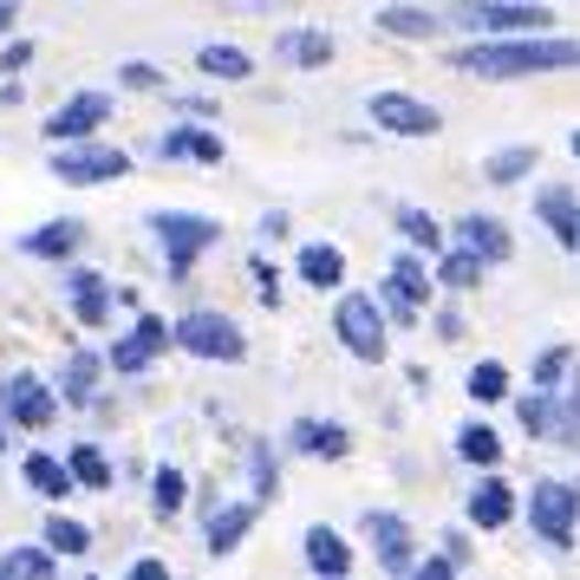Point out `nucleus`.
I'll return each instance as SVG.
<instances>
[{
    "label": "nucleus",
    "instance_id": "c85d7f7f",
    "mask_svg": "<svg viewBox=\"0 0 580 580\" xmlns=\"http://www.w3.org/2000/svg\"><path fill=\"white\" fill-rule=\"evenodd\" d=\"M163 150H170V157H203V163H222V138H210V131H176V138H163Z\"/></svg>",
    "mask_w": 580,
    "mask_h": 580
},
{
    "label": "nucleus",
    "instance_id": "c9c22d12",
    "mask_svg": "<svg viewBox=\"0 0 580 580\" xmlns=\"http://www.w3.org/2000/svg\"><path fill=\"white\" fill-rule=\"evenodd\" d=\"M92 378H98V359H73L66 365V398L85 405V398H92Z\"/></svg>",
    "mask_w": 580,
    "mask_h": 580
},
{
    "label": "nucleus",
    "instance_id": "f03ea898",
    "mask_svg": "<svg viewBox=\"0 0 580 580\" xmlns=\"http://www.w3.org/2000/svg\"><path fill=\"white\" fill-rule=\"evenodd\" d=\"M333 326H340V340H346V353L353 359H385V313L372 307V293H346L340 300V313H333Z\"/></svg>",
    "mask_w": 580,
    "mask_h": 580
},
{
    "label": "nucleus",
    "instance_id": "6e6552de",
    "mask_svg": "<svg viewBox=\"0 0 580 580\" xmlns=\"http://www.w3.org/2000/svg\"><path fill=\"white\" fill-rule=\"evenodd\" d=\"M157 235H163V248H170V268L183 275V268L216 241V222L210 216H157Z\"/></svg>",
    "mask_w": 580,
    "mask_h": 580
},
{
    "label": "nucleus",
    "instance_id": "79ce46f5",
    "mask_svg": "<svg viewBox=\"0 0 580 580\" xmlns=\"http://www.w3.org/2000/svg\"><path fill=\"white\" fill-rule=\"evenodd\" d=\"M125 85H157V66H144V60H131V66H125Z\"/></svg>",
    "mask_w": 580,
    "mask_h": 580
},
{
    "label": "nucleus",
    "instance_id": "58836bf2",
    "mask_svg": "<svg viewBox=\"0 0 580 580\" xmlns=\"http://www.w3.org/2000/svg\"><path fill=\"white\" fill-rule=\"evenodd\" d=\"M561 372H568V353H561V346H555V353H548V359H541V372H535V378H541V385H555V378H561Z\"/></svg>",
    "mask_w": 580,
    "mask_h": 580
},
{
    "label": "nucleus",
    "instance_id": "412c9836",
    "mask_svg": "<svg viewBox=\"0 0 580 580\" xmlns=\"http://www.w3.org/2000/svg\"><path fill=\"white\" fill-rule=\"evenodd\" d=\"M196 66H203L210 78H248V73H255V60H248L241 46H203V53H196Z\"/></svg>",
    "mask_w": 580,
    "mask_h": 580
},
{
    "label": "nucleus",
    "instance_id": "1a4fd4ad",
    "mask_svg": "<svg viewBox=\"0 0 580 580\" xmlns=\"http://www.w3.org/2000/svg\"><path fill=\"white\" fill-rule=\"evenodd\" d=\"M170 340H176V326H163L157 313H144V320H138V333L111 346V365H118V372H138V365H150L163 346H170Z\"/></svg>",
    "mask_w": 580,
    "mask_h": 580
},
{
    "label": "nucleus",
    "instance_id": "6ab92c4d",
    "mask_svg": "<svg viewBox=\"0 0 580 580\" xmlns=\"http://www.w3.org/2000/svg\"><path fill=\"white\" fill-rule=\"evenodd\" d=\"M248 522H255V508H248V503L216 508V515H210V548H216V555H228V548L248 535Z\"/></svg>",
    "mask_w": 580,
    "mask_h": 580
},
{
    "label": "nucleus",
    "instance_id": "423d86ee",
    "mask_svg": "<svg viewBox=\"0 0 580 580\" xmlns=\"http://www.w3.org/2000/svg\"><path fill=\"white\" fill-rule=\"evenodd\" d=\"M574 508H580V490H568V483H535V490H528V515H535V528H541L548 541H568V535H574Z\"/></svg>",
    "mask_w": 580,
    "mask_h": 580
},
{
    "label": "nucleus",
    "instance_id": "f704fd0d",
    "mask_svg": "<svg viewBox=\"0 0 580 580\" xmlns=\"http://www.w3.org/2000/svg\"><path fill=\"white\" fill-rule=\"evenodd\" d=\"M398 228H405L418 248H437V241H443V235H437V222L425 216V210H405V216H398Z\"/></svg>",
    "mask_w": 580,
    "mask_h": 580
},
{
    "label": "nucleus",
    "instance_id": "de8ad7c7",
    "mask_svg": "<svg viewBox=\"0 0 580 580\" xmlns=\"http://www.w3.org/2000/svg\"><path fill=\"white\" fill-rule=\"evenodd\" d=\"M574 157H580V131H574Z\"/></svg>",
    "mask_w": 580,
    "mask_h": 580
},
{
    "label": "nucleus",
    "instance_id": "393cba45",
    "mask_svg": "<svg viewBox=\"0 0 580 580\" xmlns=\"http://www.w3.org/2000/svg\"><path fill=\"white\" fill-rule=\"evenodd\" d=\"M528 170H535V144H508V150H496V157L483 163L490 183H515V176H528Z\"/></svg>",
    "mask_w": 580,
    "mask_h": 580
},
{
    "label": "nucleus",
    "instance_id": "2f4dec72",
    "mask_svg": "<svg viewBox=\"0 0 580 580\" xmlns=\"http://www.w3.org/2000/svg\"><path fill=\"white\" fill-rule=\"evenodd\" d=\"M391 288H398L405 300H411V307H418V313H425V293H431V281H425V268H418L411 255H405V261L391 268Z\"/></svg>",
    "mask_w": 580,
    "mask_h": 580
},
{
    "label": "nucleus",
    "instance_id": "a18cd8bd",
    "mask_svg": "<svg viewBox=\"0 0 580 580\" xmlns=\"http://www.w3.org/2000/svg\"><path fill=\"white\" fill-rule=\"evenodd\" d=\"M568 411H574V418H580V378H574V391H568Z\"/></svg>",
    "mask_w": 580,
    "mask_h": 580
},
{
    "label": "nucleus",
    "instance_id": "09e8293b",
    "mask_svg": "<svg viewBox=\"0 0 580 580\" xmlns=\"http://www.w3.org/2000/svg\"><path fill=\"white\" fill-rule=\"evenodd\" d=\"M0 450H7V431H0Z\"/></svg>",
    "mask_w": 580,
    "mask_h": 580
},
{
    "label": "nucleus",
    "instance_id": "c756f323",
    "mask_svg": "<svg viewBox=\"0 0 580 580\" xmlns=\"http://www.w3.org/2000/svg\"><path fill=\"white\" fill-rule=\"evenodd\" d=\"M53 574V561L40 555V548H13L7 561H0V580H46Z\"/></svg>",
    "mask_w": 580,
    "mask_h": 580
},
{
    "label": "nucleus",
    "instance_id": "49530a36",
    "mask_svg": "<svg viewBox=\"0 0 580 580\" xmlns=\"http://www.w3.org/2000/svg\"><path fill=\"white\" fill-rule=\"evenodd\" d=\"M13 20H20V13H13V7H0V33H7V26H13Z\"/></svg>",
    "mask_w": 580,
    "mask_h": 580
},
{
    "label": "nucleus",
    "instance_id": "ddd939ff",
    "mask_svg": "<svg viewBox=\"0 0 580 580\" xmlns=\"http://www.w3.org/2000/svg\"><path fill=\"white\" fill-rule=\"evenodd\" d=\"M508 515H515V490H508L503 476H483L476 496H470V522L476 528H503Z\"/></svg>",
    "mask_w": 580,
    "mask_h": 580
},
{
    "label": "nucleus",
    "instance_id": "f257e3e1",
    "mask_svg": "<svg viewBox=\"0 0 580 580\" xmlns=\"http://www.w3.org/2000/svg\"><path fill=\"white\" fill-rule=\"evenodd\" d=\"M580 66V40H503V46H463L457 73L476 78H522V73H561Z\"/></svg>",
    "mask_w": 580,
    "mask_h": 580
},
{
    "label": "nucleus",
    "instance_id": "72a5a7b5",
    "mask_svg": "<svg viewBox=\"0 0 580 580\" xmlns=\"http://www.w3.org/2000/svg\"><path fill=\"white\" fill-rule=\"evenodd\" d=\"M503 391H508V372L496 359H483L470 372V398H503Z\"/></svg>",
    "mask_w": 580,
    "mask_h": 580
},
{
    "label": "nucleus",
    "instance_id": "cd10ccee",
    "mask_svg": "<svg viewBox=\"0 0 580 580\" xmlns=\"http://www.w3.org/2000/svg\"><path fill=\"white\" fill-rule=\"evenodd\" d=\"M66 470H73V483H85V490H105V483H111V463H105V457H98L92 443H78Z\"/></svg>",
    "mask_w": 580,
    "mask_h": 580
},
{
    "label": "nucleus",
    "instance_id": "9d476101",
    "mask_svg": "<svg viewBox=\"0 0 580 580\" xmlns=\"http://www.w3.org/2000/svg\"><path fill=\"white\" fill-rule=\"evenodd\" d=\"M548 7H463V26H490V33H535L548 26Z\"/></svg>",
    "mask_w": 580,
    "mask_h": 580
},
{
    "label": "nucleus",
    "instance_id": "bb28decb",
    "mask_svg": "<svg viewBox=\"0 0 580 580\" xmlns=\"http://www.w3.org/2000/svg\"><path fill=\"white\" fill-rule=\"evenodd\" d=\"M78 235H85L78 222H46L40 235H26V248H33V255H73Z\"/></svg>",
    "mask_w": 580,
    "mask_h": 580
},
{
    "label": "nucleus",
    "instance_id": "9b49d317",
    "mask_svg": "<svg viewBox=\"0 0 580 580\" xmlns=\"http://www.w3.org/2000/svg\"><path fill=\"white\" fill-rule=\"evenodd\" d=\"M365 535H372V548H378V561L385 568H411V528L398 522V515H365Z\"/></svg>",
    "mask_w": 580,
    "mask_h": 580
},
{
    "label": "nucleus",
    "instance_id": "ea45409f",
    "mask_svg": "<svg viewBox=\"0 0 580 580\" xmlns=\"http://www.w3.org/2000/svg\"><path fill=\"white\" fill-rule=\"evenodd\" d=\"M26 60H33V46H26V40H20V46H7V53H0V73H20V66H26Z\"/></svg>",
    "mask_w": 580,
    "mask_h": 580
},
{
    "label": "nucleus",
    "instance_id": "4c0bfd02",
    "mask_svg": "<svg viewBox=\"0 0 580 580\" xmlns=\"http://www.w3.org/2000/svg\"><path fill=\"white\" fill-rule=\"evenodd\" d=\"M385 307H391V313H398V320H405V326H411V320H418V307H411V300H405V293L391 288V281H385Z\"/></svg>",
    "mask_w": 580,
    "mask_h": 580
},
{
    "label": "nucleus",
    "instance_id": "2eb2a0df",
    "mask_svg": "<svg viewBox=\"0 0 580 580\" xmlns=\"http://www.w3.org/2000/svg\"><path fill=\"white\" fill-rule=\"evenodd\" d=\"M541 216H548V228H555V241L561 248H580V210H574V196L555 183V190H541Z\"/></svg>",
    "mask_w": 580,
    "mask_h": 580
},
{
    "label": "nucleus",
    "instance_id": "b1692460",
    "mask_svg": "<svg viewBox=\"0 0 580 580\" xmlns=\"http://www.w3.org/2000/svg\"><path fill=\"white\" fill-rule=\"evenodd\" d=\"M293 443H300V450H320V457H346V450H353L346 425H300Z\"/></svg>",
    "mask_w": 580,
    "mask_h": 580
},
{
    "label": "nucleus",
    "instance_id": "7ed1b4c3",
    "mask_svg": "<svg viewBox=\"0 0 580 580\" xmlns=\"http://www.w3.org/2000/svg\"><path fill=\"white\" fill-rule=\"evenodd\" d=\"M176 346L183 353H196V359H241V326L235 320H222V313H190V320H176Z\"/></svg>",
    "mask_w": 580,
    "mask_h": 580
},
{
    "label": "nucleus",
    "instance_id": "37998d69",
    "mask_svg": "<svg viewBox=\"0 0 580 580\" xmlns=\"http://www.w3.org/2000/svg\"><path fill=\"white\" fill-rule=\"evenodd\" d=\"M131 580H170V568H163V561H138V568H131Z\"/></svg>",
    "mask_w": 580,
    "mask_h": 580
},
{
    "label": "nucleus",
    "instance_id": "7c9ffc66",
    "mask_svg": "<svg viewBox=\"0 0 580 580\" xmlns=\"http://www.w3.org/2000/svg\"><path fill=\"white\" fill-rule=\"evenodd\" d=\"M46 548H53V555H85L92 535H85L78 522H66V515H53V522H46Z\"/></svg>",
    "mask_w": 580,
    "mask_h": 580
},
{
    "label": "nucleus",
    "instance_id": "e433bc0d",
    "mask_svg": "<svg viewBox=\"0 0 580 580\" xmlns=\"http://www.w3.org/2000/svg\"><path fill=\"white\" fill-rule=\"evenodd\" d=\"M157 508H163V515L183 508V476H176V470H157Z\"/></svg>",
    "mask_w": 580,
    "mask_h": 580
},
{
    "label": "nucleus",
    "instance_id": "a211bd4d",
    "mask_svg": "<svg viewBox=\"0 0 580 580\" xmlns=\"http://www.w3.org/2000/svg\"><path fill=\"white\" fill-rule=\"evenodd\" d=\"M26 483H33L46 503L73 496V470H66V463H53V457H26Z\"/></svg>",
    "mask_w": 580,
    "mask_h": 580
},
{
    "label": "nucleus",
    "instance_id": "4468645a",
    "mask_svg": "<svg viewBox=\"0 0 580 580\" xmlns=\"http://www.w3.org/2000/svg\"><path fill=\"white\" fill-rule=\"evenodd\" d=\"M307 561H313V574L340 580L346 568H353V548H346L333 528H307Z\"/></svg>",
    "mask_w": 580,
    "mask_h": 580
},
{
    "label": "nucleus",
    "instance_id": "473e14b6",
    "mask_svg": "<svg viewBox=\"0 0 580 580\" xmlns=\"http://www.w3.org/2000/svg\"><path fill=\"white\" fill-rule=\"evenodd\" d=\"M288 53L300 60V66H326V60H333V40H326V33H293Z\"/></svg>",
    "mask_w": 580,
    "mask_h": 580
},
{
    "label": "nucleus",
    "instance_id": "5701e85b",
    "mask_svg": "<svg viewBox=\"0 0 580 580\" xmlns=\"http://www.w3.org/2000/svg\"><path fill=\"white\" fill-rule=\"evenodd\" d=\"M378 26H385V33H398V40H431V33H437V20H431V13H418V7H385V13H378Z\"/></svg>",
    "mask_w": 580,
    "mask_h": 580
},
{
    "label": "nucleus",
    "instance_id": "0eeeda50",
    "mask_svg": "<svg viewBox=\"0 0 580 580\" xmlns=\"http://www.w3.org/2000/svg\"><path fill=\"white\" fill-rule=\"evenodd\" d=\"M105 118H111V98H105V92H78V98H66V105L46 118V138H53V144H73V138H92Z\"/></svg>",
    "mask_w": 580,
    "mask_h": 580
},
{
    "label": "nucleus",
    "instance_id": "aec40b11",
    "mask_svg": "<svg viewBox=\"0 0 580 580\" xmlns=\"http://www.w3.org/2000/svg\"><path fill=\"white\" fill-rule=\"evenodd\" d=\"M73 307H78V320H85V326H98V320L111 313V293H105V281H98V275H73Z\"/></svg>",
    "mask_w": 580,
    "mask_h": 580
},
{
    "label": "nucleus",
    "instance_id": "f3484780",
    "mask_svg": "<svg viewBox=\"0 0 580 580\" xmlns=\"http://www.w3.org/2000/svg\"><path fill=\"white\" fill-rule=\"evenodd\" d=\"M463 248L476 255V261H508V235L496 216H470L463 222Z\"/></svg>",
    "mask_w": 580,
    "mask_h": 580
},
{
    "label": "nucleus",
    "instance_id": "f8f14e48",
    "mask_svg": "<svg viewBox=\"0 0 580 580\" xmlns=\"http://www.w3.org/2000/svg\"><path fill=\"white\" fill-rule=\"evenodd\" d=\"M7 411H13L20 425H53V391L20 372V378H7Z\"/></svg>",
    "mask_w": 580,
    "mask_h": 580
},
{
    "label": "nucleus",
    "instance_id": "dca6fc26",
    "mask_svg": "<svg viewBox=\"0 0 580 580\" xmlns=\"http://www.w3.org/2000/svg\"><path fill=\"white\" fill-rule=\"evenodd\" d=\"M300 281H313V288H340V281H346V255L326 248V241L300 248Z\"/></svg>",
    "mask_w": 580,
    "mask_h": 580
},
{
    "label": "nucleus",
    "instance_id": "4be33fe9",
    "mask_svg": "<svg viewBox=\"0 0 580 580\" xmlns=\"http://www.w3.org/2000/svg\"><path fill=\"white\" fill-rule=\"evenodd\" d=\"M457 450H463L470 463H483V470H496V457H503V437L490 431V425H463V431H457Z\"/></svg>",
    "mask_w": 580,
    "mask_h": 580
},
{
    "label": "nucleus",
    "instance_id": "a878e982",
    "mask_svg": "<svg viewBox=\"0 0 580 580\" xmlns=\"http://www.w3.org/2000/svg\"><path fill=\"white\" fill-rule=\"evenodd\" d=\"M437 281H443V288H476V281H483V261H476L470 248H450V255L437 261Z\"/></svg>",
    "mask_w": 580,
    "mask_h": 580
},
{
    "label": "nucleus",
    "instance_id": "c03bdc74",
    "mask_svg": "<svg viewBox=\"0 0 580 580\" xmlns=\"http://www.w3.org/2000/svg\"><path fill=\"white\" fill-rule=\"evenodd\" d=\"M411 580H450V561L437 555V561H425V568H418V574H411Z\"/></svg>",
    "mask_w": 580,
    "mask_h": 580
},
{
    "label": "nucleus",
    "instance_id": "a19ab883",
    "mask_svg": "<svg viewBox=\"0 0 580 580\" xmlns=\"http://www.w3.org/2000/svg\"><path fill=\"white\" fill-rule=\"evenodd\" d=\"M522 425H528V431H541V425H548V405H535V398H522Z\"/></svg>",
    "mask_w": 580,
    "mask_h": 580
},
{
    "label": "nucleus",
    "instance_id": "20e7f679",
    "mask_svg": "<svg viewBox=\"0 0 580 580\" xmlns=\"http://www.w3.org/2000/svg\"><path fill=\"white\" fill-rule=\"evenodd\" d=\"M131 170V157L111 144H78V150H60L53 157V176L60 183H111V176H125Z\"/></svg>",
    "mask_w": 580,
    "mask_h": 580
},
{
    "label": "nucleus",
    "instance_id": "39448f33",
    "mask_svg": "<svg viewBox=\"0 0 580 580\" xmlns=\"http://www.w3.org/2000/svg\"><path fill=\"white\" fill-rule=\"evenodd\" d=\"M372 125H385V131H398V138H431L437 111L425 98H411V92H378V98H372Z\"/></svg>",
    "mask_w": 580,
    "mask_h": 580
}]
</instances>
